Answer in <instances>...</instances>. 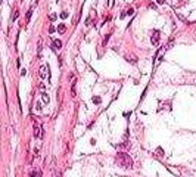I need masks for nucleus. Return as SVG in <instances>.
<instances>
[{"mask_svg": "<svg viewBox=\"0 0 196 177\" xmlns=\"http://www.w3.org/2000/svg\"><path fill=\"white\" fill-rule=\"evenodd\" d=\"M118 162H120L122 167L130 168L131 167V158L127 154H124V152H120V154H118Z\"/></svg>", "mask_w": 196, "mask_h": 177, "instance_id": "obj_1", "label": "nucleus"}, {"mask_svg": "<svg viewBox=\"0 0 196 177\" xmlns=\"http://www.w3.org/2000/svg\"><path fill=\"white\" fill-rule=\"evenodd\" d=\"M40 77L50 80V71H49V66L47 65H41L40 66Z\"/></svg>", "mask_w": 196, "mask_h": 177, "instance_id": "obj_2", "label": "nucleus"}, {"mask_svg": "<svg viewBox=\"0 0 196 177\" xmlns=\"http://www.w3.org/2000/svg\"><path fill=\"white\" fill-rule=\"evenodd\" d=\"M159 38H161V32L158 31V30H155V31H153V34H152V44L153 46H158L159 44Z\"/></svg>", "mask_w": 196, "mask_h": 177, "instance_id": "obj_3", "label": "nucleus"}, {"mask_svg": "<svg viewBox=\"0 0 196 177\" xmlns=\"http://www.w3.org/2000/svg\"><path fill=\"white\" fill-rule=\"evenodd\" d=\"M124 59L127 62H130V64H137V56H136L134 53H125Z\"/></svg>", "mask_w": 196, "mask_h": 177, "instance_id": "obj_4", "label": "nucleus"}, {"mask_svg": "<svg viewBox=\"0 0 196 177\" xmlns=\"http://www.w3.org/2000/svg\"><path fill=\"white\" fill-rule=\"evenodd\" d=\"M34 136H36V139H41V136H43V131H41L38 123H34Z\"/></svg>", "mask_w": 196, "mask_h": 177, "instance_id": "obj_5", "label": "nucleus"}, {"mask_svg": "<svg viewBox=\"0 0 196 177\" xmlns=\"http://www.w3.org/2000/svg\"><path fill=\"white\" fill-rule=\"evenodd\" d=\"M52 47H53V49H61V47H62V41H61V40H53Z\"/></svg>", "mask_w": 196, "mask_h": 177, "instance_id": "obj_6", "label": "nucleus"}, {"mask_svg": "<svg viewBox=\"0 0 196 177\" xmlns=\"http://www.w3.org/2000/svg\"><path fill=\"white\" fill-rule=\"evenodd\" d=\"M41 100H43V103H44V105H47V103L50 102L49 95H47V93H41Z\"/></svg>", "mask_w": 196, "mask_h": 177, "instance_id": "obj_7", "label": "nucleus"}, {"mask_svg": "<svg viewBox=\"0 0 196 177\" xmlns=\"http://www.w3.org/2000/svg\"><path fill=\"white\" fill-rule=\"evenodd\" d=\"M65 30H66V28H65V25H64V24H61V25L58 27V31L61 32V34H64V32H65Z\"/></svg>", "mask_w": 196, "mask_h": 177, "instance_id": "obj_8", "label": "nucleus"}, {"mask_svg": "<svg viewBox=\"0 0 196 177\" xmlns=\"http://www.w3.org/2000/svg\"><path fill=\"white\" fill-rule=\"evenodd\" d=\"M71 95L75 96V80H72V89H71Z\"/></svg>", "mask_w": 196, "mask_h": 177, "instance_id": "obj_9", "label": "nucleus"}, {"mask_svg": "<svg viewBox=\"0 0 196 177\" xmlns=\"http://www.w3.org/2000/svg\"><path fill=\"white\" fill-rule=\"evenodd\" d=\"M31 177H40L38 170H32V171H31Z\"/></svg>", "mask_w": 196, "mask_h": 177, "instance_id": "obj_10", "label": "nucleus"}, {"mask_svg": "<svg viewBox=\"0 0 196 177\" xmlns=\"http://www.w3.org/2000/svg\"><path fill=\"white\" fill-rule=\"evenodd\" d=\"M18 15H19V11H15V12H13V15H12V21H16Z\"/></svg>", "mask_w": 196, "mask_h": 177, "instance_id": "obj_11", "label": "nucleus"}, {"mask_svg": "<svg viewBox=\"0 0 196 177\" xmlns=\"http://www.w3.org/2000/svg\"><path fill=\"white\" fill-rule=\"evenodd\" d=\"M93 103H96V105L100 103V97H99V96H95V97H93Z\"/></svg>", "mask_w": 196, "mask_h": 177, "instance_id": "obj_12", "label": "nucleus"}, {"mask_svg": "<svg viewBox=\"0 0 196 177\" xmlns=\"http://www.w3.org/2000/svg\"><path fill=\"white\" fill-rule=\"evenodd\" d=\"M31 15H32V9H30V11L27 12V22L30 21V18H31Z\"/></svg>", "mask_w": 196, "mask_h": 177, "instance_id": "obj_13", "label": "nucleus"}, {"mask_svg": "<svg viewBox=\"0 0 196 177\" xmlns=\"http://www.w3.org/2000/svg\"><path fill=\"white\" fill-rule=\"evenodd\" d=\"M61 18H62V19H66V18H68V12H62V13H61Z\"/></svg>", "mask_w": 196, "mask_h": 177, "instance_id": "obj_14", "label": "nucleus"}, {"mask_svg": "<svg viewBox=\"0 0 196 177\" xmlns=\"http://www.w3.org/2000/svg\"><path fill=\"white\" fill-rule=\"evenodd\" d=\"M56 18H58L56 13H52V15H50V21H53V19H56Z\"/></svg>", "mask_w": 196, "mask_h": 177, "instance_id": "obj_15", "label": "nucleus"}, {"mask_svg": "<svg viewBox=\"0 0 196 177\" xmlns=\"http://www.w3.org/2000/svg\"><path fill=\"white\" fill-rule=\"evenodd\" d=\"M55 176H56V177H62V176H61V173H59V171H55Z\"/></svg>", "mask_w": 196, "mask_h": 177, "instance_id": "obj_16", "label": "nucleus"}, {"mask_svg": "<svg viewBox=\"0 0 196 177\" xmlns=\"http://www.w3.org/2000/svg\"><path fill=\"white\" fill-rule=\"evenodd\" d=\"M164 2H165V0H158V3H159V5H162Z\"/></svg>", "mask_w": 196, "mask_h": 177, "instance_id": "obj_17", "label": "nucleus"}, {"mask_svg": "<svg viewBox=\"0 0 196 177\" xmlns=\"http://www.w3.org/2000/svg\"><path fill=\"white\" fill-rule=\"evenodd\" d=\"M111 5H112V0H109V6H111Z\"/></svg>", "mask_w": 196, "mask_h": 177, "instance_id": "obj_18", "label": "nucleus"}, {"mask_svg": "<svg viewBox=\"0 0 196 177\" xmlns=\"http://www.w3.org/2000/svg\"><path fill=\"white\" fill-rule=\"evenodd\" d=\"M0 3H2V0H0Z\"/></svg>", "mask_w": 196, "mask_h": 177, "instance_id": "obj_19", "label": "nucleus"}]
</instances>
